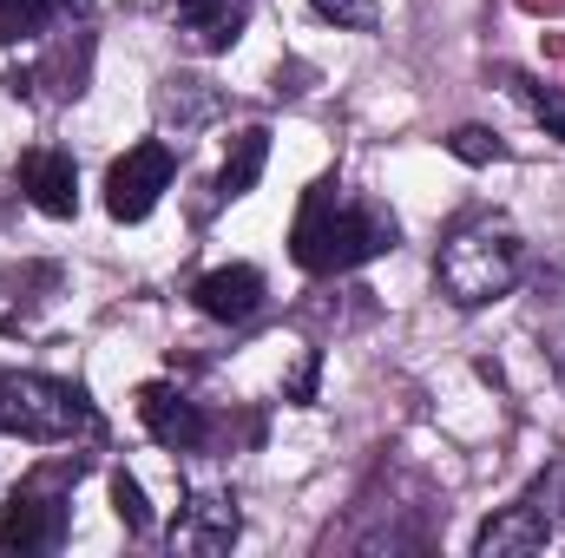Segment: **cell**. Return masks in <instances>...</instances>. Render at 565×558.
Listing matches in <instances>:
<instances>
[{
	"label": "cell",
	"mask_w": 565,
	"mask_h": 558,
	"mask_svg": "<svg viewBox=\"0 0 565 558\" xmlns=\"http://www.w3.org/2000/svg\"><path fill=\"white\" fill-rule=\"evenodd\" d=\"M191 302L211 315V322H250L264 309V270L250 264H224V270H204L191 282Z\"/></svg>",
	"instance_id": "9c48e42d"
},
{
	"label": "cell",
	"mask_w": 565,
	"mask_h": 558,
	"mask_svg": "<svg viewBox=\"0 0 565 558\" xmlns=\"http://www.w3.org/2000/svg\"><path fill=\"white\" fill-rule=\"evenodd\" d=\"M171 546L178 552H231L237 546V500L231 493H191V506L178 513V526H171Z\"/></svg>",
	"instance_id": "ba28073f"
},
{
	"label": "cell",
	"mask_w": 565,
	"mask_h": 558,
	"mask_svg": "<svg viewBox=\"0 0 565 558\" xmlns=\"http://www.w3.org/2000/svg\"><path fill=\"white\" fill-rule=\"evenodd\" d=\"M395 244H402V224H395L382 204L342 191L335 178H322V184L302 197L296 230H289V257H296L309 277H335V270L375 264V257H388Z\"/></svg>",
	"instance_id": "6da1fadb"
},
{
	"label": "cell",
	"mask_w": 565,
	"mask_h": 558,
	"mask_svg": "<svg viewBox=\"0 0 565 558\" xmlns=\"http://www.w3.org/2000/svg\"><path fill=\"white\" fill-rule=\"evenodd\" d=\"M244 13H250V0H178V33L198 53H231L244 33Z\"/></svg>",
	"instance_id": "8fae6325"
},
{
	"label": "cell",
	"mask_w": 565,
	"mask_h": 558,
	"mask_svg": "<svg viewBox=\"0 0 565 558\" xmlns=\"http://www.w3.org/2000/svg\"><path fill=\"white\" fill-rule=\"evenodd\" d=\"M171 171H178V158H171V144L164 139H139L113 171H106V211L119 217V224H139L158 211V197L171 191Z\"/></svg>",
	"instance_id": "5b68a950"
},
{
	"label": "cell",
	"mask_w": 565,
	"mask_h": 558,
	"mask_svg": "<svg viewBox=\"0 0 565 558\" xmlns=\"http://www.w3.org/2000/svg\"><path fill=\"white\" fill-rule=\"evenodd\" d=\"M447 151H454L460 164H500V158H507V144L493 139L487 126H460V132L447 139Z\"/></svg>",
	"instance_id": "2e32d148"
},
{
	"label": "cell",
	"mask_w": 565,
	"mask_h": 558,
	"mask_svg": "<svg viewBox=\"0 0 565 558\" xmlns=\"http://www.w3.org/2000/svg\"><path fill=\"white\" fill-rule=\"evenodd\" d=\"M264 164H270V132H264V126L237 132V139H231V158H224V171H217V197H224V204H231V197H250L257 178H264Z\"/></svg>",
	"instance_id": "7c38bea8"
},
{
	"label": "cell",
	"mask_w": 565,
	"mask_h": 558,
	"mask_svg": "<svg viewBox=\"0 0 565 558\" xmlns=\"http://www.w3.org/2000/svg\"><path fill=\"white\" fill-rule=\"evenodd\" d=\"M20 191H26L33 211L73 217V211H79V164H73V151H60V144L26 151V158H20Z\"/></svg>",
	"instance_id": "8992f818"
},
{
	"label": "cell",
	"mask_w": 565,
	"mask_h": 558,
	"mask_svg": "<svg viewBox=\"0 0 565 558\" xmlns=\"http://www.w3.org/2000/svg\"><path fill=\"white\" fill-rule=\"evenodd\" d=\"M526 500H533V506L559 526V519H565V460H546V473L526 486Z\"/></svg>",
	"instance_id": "ac0fdd59"
},
{
	"label": "cell",
	"mask_w": 565,
	"mask_h": 558,
	"mask_svg": "<svg viewBox=\"0 0 565 558\" xmlns=\"http://www.w3.org/2000/svg\"><path fill=\"white\" fill-rule=\"evenodd\" d=\"M86 473V460H60V466H33L0 513V546L7 552H53L66 539V513H73V480Z\"/></svg>",
	"instance_id": "277c9868"
},
{
	"label": "cell",
	"mask_w": 565,
	"mask_h": 558,
	"mask_svg": "<svg viewBox=\"0 0 565 558\" xmlns=\"http://www.w3.org/2000/svg\"><path fill=\"white\" fill-rule=\"evenodd\" d=\"M322 20H335V26H349V33H375L382 26V0H309Z\"/></svg>",
	"instance_id": "9a60e30c"
},
{
	"label": "cell",
	"mask_w": 565,
	"mask_h": 558,
	"mask_svg": "<svg viewBox=\"0 0 565 558\" xmlns=\"http://www.w3.org/2000/svg\"><path fill=\"white\" fill-rule=\"evenodd\" d=\"M60 7H86V0H0V46L13 40H33Z\"/></svg>",
	"instance_id": "4fadbf2b"
},
{
	"label": "cell",
	"mask_w": 565,
	"mask_h": 558,
	"mask_svg": "<svg viewBox=\"0 0 565 558\" xmlns=\"http://www.w3.org/2000/svg\"><path fill=\"white\" fill-rule=\"evenodd\" d=\"M139 420L145 433L158 440V447H171V453H191V447H204L211 440V420H204V408L198 401H184L178 388H164V382H151L139 395Z\"/></svg>",
	"instance_id": "52a82bcc"
},
{
	"label": "cell",
	"mask_w": 565,
	"mask_h": 558,
	"mask_svg": "<svg viewBox=\"0 0 565 558\" xmlns=\"http://www.w3.org/2000/svg\"><path fill=\"white\" fill-rule=\"evenodd\" d=\"M546 546H553V519H546L533 500L493 513V519L473 533V552L480 558H526V552H546Z\"/></svg>",
	"instance_id": "30bf717a"
},
{
	"label": "cell",
	"mask_w": 565,
	"mask_h": 558,
	"mask_svg": "<svg viewBox=\"0 0 565 558\" xmlns=\"http://www.w3.org/2000/svg\"><path fill=\"white\" fill-rule=\"evenodd\" d=\"M520 264H526L520 230H513L507 217H473V224H460V230L440 244L434 277H440V296H447V302L487 309V302H500V296L520 282Z\"/></svg>",
	"instance_id": "7a4b0ae2"
},
{
	"label": "cell",
	"mask_w": 565,
	"mask_h": 558,
	"mask_svg": "<svg viewBox=\"0 0 565 558\" xmlns=\"http://www.w3.org/2000/svg\"><path fill=\"white\" fill-rule=\"evenodd\" d=\"M113 506H119L126 533H151V506H145V486L132 473H113Z\"/></svg>",
	"instance_id": "e0dca14e"
},
{
	"label": "cell",
	"mask_w": 565,
	"mask_h": 558,
	"mask_svg": "<svg viewBox=\"0 0 565 558\" xmlns=\"http://www.w3.org/2000/svg\"><path fill=\"white\" fill-rule=\"evenodd\" d=\"M93 401L73 388V382H53V375H33V368H0V433H20V440H79L93 433Z\"/></svg>",
	"instance_id": "3957f363"
},
{
	"label": "cell",
	"mask_w": 565,
	"mask_h": 558,
	"mask_svg": "<svg viewBox=\"0 0 565 558\" xmlns=\"http://www.w3.org/2000/svg\"><path fill=\"white\" fill-rule=\"evenodd\" d=\"M513 93H520V106H526L553 139H565V93L559 86H546V79H533V73H513Z\"/></svg>",
	"instance_id": "5bb4252c"
}]
</instances>
